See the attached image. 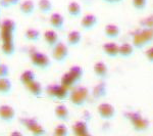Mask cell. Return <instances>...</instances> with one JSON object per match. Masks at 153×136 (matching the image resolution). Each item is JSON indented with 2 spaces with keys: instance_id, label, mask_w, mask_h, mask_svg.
I'll return each instance as SVG.
<instances>
[{
  "instance_id": "6da1fadb",
  "label": "cell",
  "mask_w": 153,
  "mask_h": 136,
  "mask_svg": "<svg viewBox=\"0 0 153 136\" xmlns=\"http://www.w3.org/2000/svg\"><path fill=\"white\" fill-rule=\"evenodd\" d=\"M89 97H90V91L87 87L76 85L75 87L71 89L68 99L74 107L82 108L86 105Z\"/></svg>"
},
{
  "instance_id": "7a4b0ae2",
  "label": "cell",
  "mask_w": 153,
  "mask_h": 136,
  "mask_svg": "<svg viewBox=\"0 0 153 136\" xmlns=\"http://www.w3.org/2000/svg\"><path fill=\"white\" fill-rule=\"evenodd\" d=\"M45 93L49 98L52 99H57L60 101H65L68 99L70 97L71 89L62 86L60 83L59 84H50V85L45 87Z\"/></svg>"
},
{
  "instance_id": "3957f363",
  "label": "cell",
  "mask_w": 153,
  "mask_h": 136,
  "mask_svg": "<svg viewBox=\"0 0 153 136\" xmlns=\"http://www.w3.org/2000/svg\"><path fill=\"white\" fill-rule=\"evenodd\" d=\"M126 118H127V120H129V122L133 126L135 131L144 132V131L149 129L150 127L149 120L145 117H143L141 114L136 112H128L126 114Z\"/></svg>"
},
{
  "instance_id": "277c9868",
  "label": "cell",
  "mask_w": 153,
  "mask_h": 136,
  "mask_svg": "<svg viewBox=\"0 0 153 136\" xmlns=\"http://www.w3.org/2000/svg\"><path fill=\"white\" fill-rule=\"evenodd\" d=\"M30 61H31L32 66L43 71L48 70L52 66L50 58H49L47 54L41 52V51H37V50L33 51V52L30 54Z\"/></svg>"
},
{
  "instance_id": "5b68a950",
  "label": "cell",
  "mask_w": 153,
  "mask_h": 136,
  "mask_svg": "<svg viewBox=\"0 0 153 136\" xmlns=\"http://www.w3.org/2000/svg\"><path fill=\"white\" fill-rule=\"evenodd\" d=\"M51 56L54 61L58 64H63L70 56L68 45L65 42L59 41L55 46L51 48Z\"/></svg>"
},
{
  "instance_id": "8992f818",
  "label": "cell",
  "mask_w": 153,
  "mask_h": 136,
  "mask_svg": "<svg viewBox=\"0 0 153 136\" xmlns=\"http://www.w3.org/2000/svg\"><path fill=\"white\" fill-rule=\"evenodd\" d=\"M19 123L35 136H43L46 134L45 128L35 118H21Z\"/></svg>"
},
{
  "instance_id": "52a82bcc",
  "label": "cell",
  "mask_w": 153,
  "mask_h": 136,
  "mask_svg": "<svg viewBox=\"0 0 153 136\" xmlns=\"http://www.w3.org/2000/svg\"><path fill=\"white\" fill-rule=\"evenodd\" d=\"M99 117L104 121H111L117 116V108L108 102H102L97 107Z\"/></svg>"
},
{
  "instance_id": "ba28073f",
  "label": "cell",
  "mask_w": 153,
  "mask_h": 136,
  "mask_svg": "<svg viewBox=\"0 0 153 136\" xmlns=\"http://www.w3.org/2000/svg\"><path fill=\"white\" fill-rule=\"evenodd\" d=\"M16 117V110L8 105H0V121L6 124H11Z\"/></svg>"
},
{
  "instance_id": "9c48e42d",
  "label": "cell",
  "mask_w": 153,
  "mask_h": 136,
  "mask_svg": "<svg viewBox=\"0 0 153 136\" xmlns=\"http://www.w3.org/2000/svg\"><path fill=\"white\" fill-rule=\"evenodd\" d=\"M98 22H99V19H98V18L95 14L88 13V14H85L82 18V19H81L80 26L85 32H88L94 29L98 25Z\"/></svg>"
},
{
  "instance_id": "30bf717a",
  "label": "cell",
  "mask_w": 153,
  "mask_h": 136,
  "mask_svg": "<svg viewBox=\"0 0 153 136\" xmlns=\"http://www.w3.org/2000/svg\"><path fill=\"white\" fill-rule=\"evenodd\" d=\"M49 24H50L51 28L55 30V31H63V29H65V18L59 12H51Z\"/></svg>"
},
{
  "instance_id": "8fae6325",
  "label": "cell",
  "mask_w": 153,
  "mask_h": 136,
  "mask_svg": "<svg viewBox=\"0 0 153 136\" xmlns=\"http://www.w3.org/2000/svg\"><path fill=\"white\" fill-rule=\"evenodd\" d=\"M36 6L37 5L33 0H24V1H21V3L19 4L21 13L24 16H27V18L33 16L36 10Z\"/></svg>"
},
{
  "instance_id": "7c38bea8",
  "label": "cell",
  "mask_w": 153,
  "mask_h": 136,
  "mask_svg": "<svg viewBox=\"0 0 153 136\" xmlns=\"http://www.w3.org/2000/svg\"><path fill=\"white\" fill-rule=\"evenodd\" d=\"M118 49H120V45L117 44L115 42H106L102 45V50L106 56L110 58H118Z\"/></svg>"
},
{
  "instance_id": "4fadbf2b",
  "label": "cell",
  "mask_w": 153,
  "mask_h": 136,
  "mask_svg": "<svg viewBox=\"0 0 153 136\" xmlns=\"http://www.w3.org/2000/svg\"><path fill=\"white\" fill-rule=\"evenodd\" d=\"M43 38H44L45 43L47 44V46L50 48L55 46L56 44L60 41V38H59V35L57 34V31H55V30H47V31H45L43 34Z\"/></svg>"
},
{
  "instance_id": "5bb4252c",
  "label": "cell",
  "mask_w": 153,
  "mask_h": 136,
  "mask_svg": "<svg viewBox=\"0 0 153 136\" xmlns=\"http://www.w3.org/2000/svg\"><path fill=\"white\" fill-rule=\"evenodd\" d=\"M54 116L60 122H68V120H70V110L65 105H58L54 108Z\"/></svg>"
},
{
  "instance_id": "9a60e30c",
  "label": "cell",
  "mask_w": 153,
  "mask_h": 136,
  "mask_svg": "<svg viewBox=\"0 0 153 136\" xmlns=\"http://www.w3.org/2000/svg\"><path fill=\"white\" fill-rule=\"evenodd\" d=\"M73 132L76 136H86L89 134V127L88 123L85 120H80L74 123L73 125Z\"/></svg>"
},
{
  "instance_id": "2e32d148",
  "label": "cell",
  "mask_w": 153,
  "mask_h": 136,
  "mask_svg": "<svg viewBox=\"0 0 153 136\" xmlns=\"http://www.w3.org/2000/svg\"><path fill=\"white\" fill-rule=\"evenodd\" d=\"M93 71L94 74L97 78L101 79V80H105L108 77V67L106 66V64H104L103 61H97L94 64L93 66Z\"/></svg>"
},
{
  "instance_id": "e0dca14e",
  "label": "cell",
  "mask_w": 153,
  "mask_h": 136,
  "mask_svg": "<svg viewBox=\"0 0 153 136\" xmlns=\"http://www.w3.org/2000/svg\"><path fill=\"white\" fill-rule=\"evenodd\" d=\"M82 42V34L79 31H71L68 32V37H66V44L71 47H76L80 45V43Z\"/></svg>"
},
{
  "instance_id": "ac0fdd59",
  "label": "cell",
  "mask_w": 153,
  "mask_h": 136,
  "mask_svg": "<svg viewBox=\"0 0 153 136\" xmlns=\"http://www.w3.org/2000/svg\"><path fill=\"white\" fill-rule=\"evenodd\" d=\"M104 35L110 40H115L120 35V27L114 24H108L104 27Z\"/></svg>"
},
{
  "instance_id": "d6986e66",
  "label": "cell",
  "mask_w": 153,
  "mask_h": 136,
  "mask_svg": "<svg viewBox=\"0 0 153 136\" xmlns=\"http://www.w3.org/2000/svg\"><path fill=\"white\" fill-rule=\"evenodd\" d=\"M26 87L30 92V94L33 95L34 97H37V98L41 97L42 94H43V92H44V89H43L42 84L40 82H38L37 80L33 81L32 83H30L29 85L26 86Z\"/></svg>"
},
{
  "instance_id": "ffe728a7",
  "label": "cell",
  "mask_w": 153,
  "mask_h": 136,
  "mask_svg": "<svg viewBox=\"0 0 153 136\" xmlns=\"http://www.w3.org/2000/svg\"><path fill=\"white\" fill-rule=\"evenodd\" d=\"M135 52V47L133 46L132 43H123L122 45H120V49H118V56L123 58H129L131 56L134 55Z\"/></svg>"
},
{
  "instance_id": "44dd1931",
  "label": "cell",
  "mask_w": 153,
  "mask_h": 136,
  "mask_svg": "<svg viewBox=\"0 0 153 136\" xmlns=\"http://www.w3.org/2000/svg\"><path fill=\"white\" fill-rule=\"evenodd\" d=\"M82 6L79 2L76 1H71L68 5V13L71 18L78 19L82 16Z\"/></svg>"
},
{
  "instance_id": "7402d4cb",
  "label": "cell",
  "mask_w": 153,
  "mask_h": 136,
  "mask_svg": "<svg viewBox=\"0 0 153 136\" xmlns=\"http://www.w3.org/2000/svg\"><path fill=\"white\" fill-rule=\"evenodd\" d=\"M68 73L74 79V82L76 85H78L81 81L83 80L84 77V69L80 66H71L68 70Z\"/></svg>"
},
{
  "instance_id": "603a6c76",
  "label": "cell",
  "mask_w": 153,
  "mask_h": 136,
  "mask_svg": "<svg viewBox=\"0 0 153 136\" xmlns=\"http://www.w3.org/2000/svg\"><path fill=\"white\" fill-rule=\"evenodd\" d=\"M40 38H41V33H40V31L37 29L30 28L24 33V39L26 41L35 43V42H38L40 40Z\"/></svg>"
},
{
  "instance_id": "cb8c5ba5",
  "label": "cell",
  "mask_w": 153,
  "mask_h": 136,
  "mask_svg": "<svg viewBox=\"0 0 153 136\" xmlns=\"http://www.w3.org/2000/svg\"><path fill=\"white\" fill-rule=\"evenodd\" d=\"M18 26H16V22L11 19H5L1 22V28L0 32H8V33L14 34L16 32Z\"/></svg>"
},
{
  "instance_id": "d4e9b609",
  "label": "cell",
  "mask_w": 153,
  "mask_h": 136,
  "mask_svg": "<svg viewBox=\"0 0 153 136\" xmlns=\"http://www.w3.org/2000/svg\"><path fill=\"white\" fill-rule=\"evenodd\" d=\"M36 80V74L34 71L32 70H26L19 76V82L23 84L24 86L29 85L30 83H32L33 81Z\"/></svg>"
},
{
  "instance_id": "484cf974",
  "label": "cell",
  "mask_w": 153,
  "mask_h": 136,
  "mask_svg": "<svg viewBox=\"0 0 153 136\" xmlns=\"http://www.w3.org/2000/svg\"><path fill=\"white\" fill-rule=\"evenodd\" d=\"M12 92V82L10 79L0 78V94L9 95Z\"/></svg>"
},
{
  "instance_id": "4316f807",
  "label": "cell",
  "mask_w": 153,
  "mask_h": 136,
  "mask_svg": "<svg viewBox=\"0 0 153 136\" xmlns=\"http://www.w3.org/2000/svg\"><path fill=\"white\" fill-rule=\"evenodd\" d=\"M1 51L6 58H12L13 54L16 53V45L14 41L2 42L1 43Z\"/></svg>"
},
{
  "instance_id": "83f0119b",
  "label": "cell",
  "mask_w": 153,
  "mask_h": 136,
  "mask_svg": "<svg viewBox=\"0 0 153 136\" xmlns=\"http://www.w3.org/2000/svg\"><path fill=\"white\" fill-rule=\"evenodd\" d=\"M37 7L43 14H49L53 10V4L50 0H39Z\"/></svg>"
},
{
  "instance_id": "f1b7e54d",
  "label": "cell",
  "mask_w": 153,
  "mask_h": 136,
  "mask_svg": "<svg viewBox=\"0 0 153 136\" xmlns=\"http://www.w3.org/2000/svg\"><path fill=\"white\" fill-rule=\"evenodd\" d=\"M107 94V88H106V84L104 82H101L95 86L93 89L92 95L95 98H102Z\"/></svg>"
},
{
  "instance_id": "f546056e",
  "label": "cell",
  "mask_w": 153,
  "mask_h": 136,
  "mask_svg": "<svg viewBox=\"0 0 153 136\" xmlns=\"http://www.w3.org/2000/svg\"><path fill=\"white\" fill-rule=\"evenodd\" d=\"M60 84L65 87L68 88V89H71L73 87H75L76 84L74 82V79L71 78V76L70 75V73H65L60 78Z\"/></svg>"
},
{
  "instance_id": "4dcf8cb0",
  "label": "cell",
  "mask_w": 153,
  "mask_h": 136,
  "mask_svg": "<svg viewBox=\"0 0 153 136\" xmlns=\"http://www.w3.org/2000/svg\"><path fill=\"white\" fill-rule=\"evenodd\" d=\"M53 133H54V135H56V136H68L70 135V130H68V126L65 124H63V123H61V124H58L57 126H55Z\"/></svg>"
},
{
  "instance_id": "1f68e13d",
  "label": "cell",
  "mask_w": 153,
  "mask_h": 136,
  "mask_svg": "<svg viewBox=\"0 0 153 136\" xmlns=\"http://www.w3.org/2000/svg\"><path fill=\"white\" fill-rule=\"evenodd\" d=\"M141 34L147 45L152 43L153 42V28H144L143 30H141Z\"/></svg>"
},
{
  "instance_id": "d6a6232c",
  "label": "cell",
  "mask_w": 153,
  "mask_h": 136,
  "mask_svg": "<svg viewBox=\"0 0 153 136\" xmlns=\"http://www.w3.org/2000/svg\"><path fill=\"white\" fill-rule=\"evenodd\" d=\"M21 0H0V7L1 8H12L19 5Z\"/></svg>"
},
{
  "instance_id": "836d02e7",
  "label": "cell",
  "mask_w": 153,
  "mask_h": 136,
  "mask_svg": "<svg viewBox=\"0 0 153 136\" xmlns=\"http://www.w3.org/2000/svg\"><path fill=\"white\" fill-rule=\"evenodd\" d=\"M148 0H132V5L136 10L142 11L147 7Z\"/></svg>"
},
{
  "instance_id": "e575fe53",
  "label": "cell",
  "mask_w": 153,
  "mask_h": 136,
  "mask_svg": "<svg viewBox=\"0 0 153 136\" xmlns=\"http://www.w3.org/2000/svg\"><path fill=\"white\" fill-rule=\"evenodd\" d=\"M10 75V69L5 64H0V78H7Z\"/></svg>"
},
{
  "instance_id": "d590c367",
  "label": "cell",
  "mask_w": 153,
  "mask_h": 136,
  "mask_svg": "<svg viewBox=\"0 0 153 136\" xmlns=\"http://www.w3.org/2000/svg\"><path fill=\"white\" fill-rule=\"evenodd\" d=\"M0 39L1 42L14 41V34L8 33V32H0Z\"/></svg>"
},
{
  "instance_id": "8d00e7d4",
  "label": "cell",
  "mask_w": 153,
  "mask_h": 136,
  "mask_svg": "<svg viewBox=\"0 0 153 136\" xmlns=\"http://www.w3.org/2000/svg\"><path fill=\"white\" fill-rule=\"evenodd\" d=\"M145 56L150 64H153V46L147 48V50L145 51Z\"/></svg>"
},
{
  "instance_id": "74e56055",
  "label": "cell",
  "mask_w": 153,
  "mask_h": 136,
  "mask_svg": "<svg viewBox=\"0 0 153 136\" xmlns=\"http://www.w3.org/2000/svg\"><path fill=\"white\" fill-rule=\"evenodd\" d=\"M104 3H107V4H111V5H113V4H120L122 3L124 0H102Z\"/></svg>"
},
{
  "instance_id": "f35d334b",
  "label": "cell",
  "mask_w": 153,
  "mask_h": 136,
  "mask_svg": "<svg viewBox=\"0 0 153 136\" xmlns=\"http://www.w3.org/2000/svg\"><path fill=\"white\" fill-rule=\"evenodd\" d=\"M11 135H22V133H19V132H12Z\"/></svg>"
},
{
  "instance_id": "ab89813d",
  "label": "cell",
  "mask_w": 153,
  "mask_h": 136,
  "mask_svg": "<svg viewBox=\"0 0 153 136\" xmlns=\"http://www.w3.org/2000/svg\"><path fill=\"white\" fill-rule=\"evenodd\" d=\"M1 22H2V21L0 19V28H1Z\"/></svg>"
},
{
  "instance_id": "60d3db41",
  "label": "cell",
  "mask_w": 153,
  "mask_h": 136,
  "mask_svg": "<svg viewBox=\"0 0 153 136\" xmlns=\"http://www.w3.org/2000/svg\"><path fill=\"white\" fill-rule=\"evenodd\" d=\"M0 12H1V7H0Z\"/></svg>"
},
{
  "instance_id": "b9f144b4",
  "label": "cell",
  "mask_w": 153,
  "mask_h": 136,
  "mask_svg": "<svg viewBox=\"0 0 153 136\" xmlns=\"http://www.w3.org/2000/svg\"><path fill=\"white\" fill-rule=\"evenodd\" d=\"M0 40H1V39H0Z\"/></svg>"
},
{
  "instance_id": "7bdbcfd3",
  "label": "cell",
  "mask_w": 153,
  "mask_h": 136,
  "mask_svg": "<svg viewBox=\"0 0 153 136\" xmlns=\"http://www.w3.org/2000/svg\"><path fill=\"white\" fill-rule=\"evenodd\" d=\"M0 64H1V63H0Z\"/></svg>"
}]
</instances>
